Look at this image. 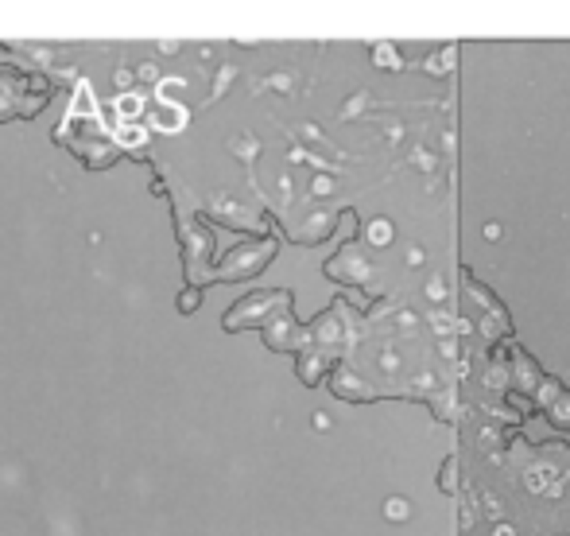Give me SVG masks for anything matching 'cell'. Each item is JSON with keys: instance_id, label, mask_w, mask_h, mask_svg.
Listing matches in <instances>:
<instances>
[{"instance_id": "obj_1", "label": "cell", "mask_w": 570, "mask_h": 536, "mask_svg": "<svg viewBox=\"0 0 570 536\" xmlns=\"http://www.w3.org/2000/svg\"><path fill=\"white\" fill-rule=\"evenodd\" d=\"M512 377H516V385H520V393H524V397H527V393H535V385L543 381L540 366H535L524 350H512Z\"/></svg>"}, {"instance_id": "obj_2", "label": "cell", "mask_w": 570, "mask_h": 536, "mask_svg": "<svg viewBox=\"0 0 570 536\" xmlns=\"http://www.w3.org/2000/svg\"><path fill=\"white\" fill-rule=\"evenodd\" d=\"M334 393H337V397H345V400H373L376 397L373 385L361 381V377L350 373V369H342V373L334 377Z\"/></svg>"}, {"instance_id": "obj_3", "label": "cell", "mask_w": 570, "mask_h": 536, "mask_svg": "<svg viewBox=\"0 0 570 536\" xmlns=\"http://www.w3.org/2000/svg\"><path fill=\"white\" fill-rule=\"evenodd\" d=\"M543 416H547V424L555 427V432H570V393L563 389L555 400L543 408Z\"/></svg>"}, {"instance_id": "obj_4", "label": "cell", "mask_w": 570, "mask_h": 536, "mask_svg": "<svg viewBox=\"0 0 570 536\" xmlns=\"http://www.w3.org/2000/svg\"><path fill=\"white\" fill-rule=\"evenodd\" d=\"M559 393H563V381H559V377H543V381L535 385V393H532V404L535 408H547Z\"/></svg>"}, {"instance_id": "obj_5", "label": "cell", "mask_w": 570, "mask_h": 536, "mask_svg": "<svg viewBox=\"0 0 570 536\" xmlns=\"http://www.w3.org/2000/svg\"><path fill=\"white\" fill-rule=\"evenodd\" d=\"M315 331H318V342H322V346H337V342H342V327H337L334 315H322L318 323H315Z\"/></svg>"}, {"instance_id": "obj_6", "label": "cell", "mask_w": 570, "mask_h": 536, "mask_svg": "<svg viewBox=\"0 0 570 536\" xmlns=\"http://www.w3.org/2000/svg\"><path fill=\"white\" fill-rule=\"evenodd\" d=\"M384 517L388 521H411V501L408 498H388L384 501Z\"/></svg>"}, {"instance_id": "obj_7", "label": "cell", "mask_w": 570, "mask_h": 536, "mask_svg": "<svg viewBox=\"0 0 570 536\" xmlns=\"http://www.w3.org/2000/svg\"><path fill=\"white\" fill-rule=\"evenodd\" d=\"M392 237H396V229H392V221H388V218H376L373 226H369V241H373V245H388Z\"/></svg>"}, {"instance_id": "obj_8", "label": "cell", "mask_w": 570, "mask_h": 536, "mask_svg": "<svg viewBox=\"0 0 570 536\" xmlns=\"http://www.w3.org/2000/svg\"><path fill=\"white\" fill-rule=\"evenodd\" d=\"M454 486H458V463L450 459H442V474H439V490L442 493H454Z\"/></svg>"}, {"instance_id": "obj_9", "label": "cell", "mask_w": 570, "mask_h": 536, "mask_svg": "<svg viewBox=\"0 0 570 536\" xmlns=\"http://www.w3.org/2000/svg\"><path fill=\"white\" fill-rule=\"evenodd\" d=\"M481 513L489 517V521H505V505H501V493H485L481 498Z\"/></svg>"}, {"instance_id": "obj_10", "label": "cell", "mask_w": 570, "mask_h": 536, "mask_svg": "<svg viewBox=\"0 0 570 536\" xmlns=\"http://www.w3.org/2000/svg\"><path fill=\"white\" fill-rule=\"evenodd\" d=\"M376 62H380L384 70H396V67H400V55H396V47L380 43V47H376Z\"/></svg>"}, {"instance_id": "obj_11", "label": "cell", "mask_w": 570, "mask_h": 536, "mask_svg": "<svg viewBox=\"0 0 570 536\" xmlns=\"http://www.w3.org/2000/svg\"><path fill=\"white\" fill-rule=\"evenodd\" d=\"M423 292H427V300H435V303H439V300H446V280H442V276H431V280H427V288H423Z\"/></svg>"}, {"instance_id": "obj_12", "label": "cell", "mask_w": 570, "mask_h": 536, "mask_svg": "<svg viewBox=\"0 0 570 536\" xmlns=\"http://www.w3.org/2000/svg\"><path fill=\"white\" fill-rule=\"evenodd\" d=\"M485 385L501 389V385H505V369H501V366H489V369H485Z\"/></svg>"}, {"instance_id": "obj_13", "label": "cell", "mask_w": 570, "mask_h": 536, "mask_svg": "<svg viewBox=\"0 0 570 536\" xmlns=\"http://www.w3.org/2000/svg\"><path fill=\"white\" fill-rule=\"evenodd\" d=\"M431 327H435V331H450V319H446V311H431Z\"/></svg>"}, {"instance_id": "obj_14", "label": "cell", "mask_w": 570, "mask_h": 536, "mask_svg": "<svg viewBox=\"0 0 570 536\" xmlns=\"http://www.w3.org/2000/svg\"><path fill=\"white\" fill-rule=\"evenodd\" d=\"M322 366H326V361H318V358H311V361H307V381H318Z\"/></svg>"}, {"instance_id": "obj_15", "label": "cell", "mask_w": 570, "mask_h": 536, "mask_svg": "<svg viewBox=\"0 0 570 536\" xmlns=\"http://www.w3.org/2000/svg\"><path fill=\"white\" fill-rule=\"evenodd\" d=\"M493 536H516V525H508V521H497V525H493Z\"/></svg>"}, {"instance_id": "obj_16", "label": "cell", "mask_w": 570, "mask_h": 536, "mask_svg": "<svg viewBox=\"0 0 570 536\" xmlns=\"http://www.w3.org/2000/svg\"><path fill=\"white\" fill-rule=\"evenodd\" d=\"M439 354H442V358H454V342H450V338H442V342H439Z\"/></svg>"}, {"instance_id": "obj_17", "label": "cell", "mask_w": 570, "mask_h": 536, "mask_svg": "<svg viewBox=\"0 0 570 536\" xmlns=\"http://www.w3.org/2000/svg\"><path fill=\"white\" fill-rule=\"evenodd\" d=\"M485 237H489V241H497V237H501V226H497V221H489V226H485Z\"/></svg>"}]
</instances>
